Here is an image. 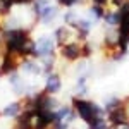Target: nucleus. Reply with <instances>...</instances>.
<instances>
[{
  "mask_svg": "<svg viewBox=\"0 0 129 129\" xmlns=\"http://www.w3.org/2000/svg\"><path fill=\"white\" fill-rule=\"evenodd\" d=\"M72 109L76 110V114H78L86 124H91L93 120L105 117V109H100L96 103L88 102V100L81 98V96L72 100Z\"/></svg>",
  "mask_w": 129,
  "mask_h": 129,
  "instance_id": "1",
  "label": "nucleus"
},
{
  "mask_svg": "<svg viewBox=\"0 0 129 129\" xmlns=\"http://www.w3.org/2000/svg\"><path fill=\"white\" fill-rule=\"evenodd\" d=\"M28 38H29V29H24V28L2 31V43L5 47V52H10V53H17Z\"/></svg>",
  "mask_w": 129,
  "mask_h": 129,
  "instance_id": "2",
  "label": "nucleus"
},
{
  "mask_svg": "<svg viewBox=\"0 0 129 129\" xmlns=\"http://www.w3.org/2000/svg\"><path fill=\"white\" fill-rule=\"evenodd\" d=\"M60 55L69 62H74L79 57H83V43L78 41H72V43H66L60 47Z\"/></svg>",
  "mask_w": 129,
  "mask_h": 129,
  "instance_id": "3",
  "label": "nucleus"
},
{
  "mask_svg": "<svg viewBox=\"0 0 129 129\" xmlns=\"http://www.w3.org/2000/svg\"><path fill=\"white\" fill-rule=\"evenodd\" d=\"M52 53H55V52H53V40L50 36H41V38H38V41H35V55L33 57L43 59Z\"/></svg>",
  "mask_w": 129,
  "mask_h": 129,
  "instance_id": "4",
  "label": "nucleus"
},
{
  "mask_svg": "<svg viewBox=\"0 0 129 129\" xmlns=\"http://www.w3.org/2000/svg\"><path fill=\"white\" fill-rule=\"evenodd\" d=\"M53 38H55V41H57V45H66V43H72L74 40H79L78 38V31L71 29L69 26H60V28H57L55 29V33H53Z\"/></svg>",
  "mask_w": 129,
  "mask_h": 129,
  "instance_id": "5",
  "label": "nucleus"
},
{
  "mask_svg": "<svg viewBox=\"0 0 129 129\" xmlns=\"http://www.w3.org/2000/svg\"><path fill=\"white\" fill-rule=\"evenodd\" d=\"M60 88H62V79L57 72H52L47 76V83H45V91L50 93V95H55L59 93Z\"/></svg>",
  "mask_w": 129,
  "mask_h": 129,
  "instance_id": "6",
  "label": "nucleus"
},
{
  "mask_svg": "<svg viewBox=\"0 0 129 129\" xmlns=\"http://www.w3.org/2000/svg\"><path fill=\"white\" fill-rule=\"evenodd\" d=\"M57 14H59V7L57 5H47L45 9L41 10V14L38 16L40 17L41 22H45V24H52L53 21H55V17H57Z\"/></svg>",
  "mask_w": 129,
  "mask_h": 129,
  "instance_id": "7",
  "label": "nucleus"
},
{
  "mask_svg": "<svg viewBox=\"0 0 129 129\" xmlns=\"http://www.w3.org/2000/svg\"><path fill=\"white\" fill-rule=\"evenodd\" d=\"M21 112H22V103H21V102H10L9 105L2 110L0 115L5 117V119H16Z\"/></svg>",
  "mask_w": 129,
  "mask_h": 129,
  "instance_id": "8",
  "label": "nucleus"
},
{
  "mask_svg": "<svg viewBox=\"0 0 129 129\" xmlns=\"http://www.w3.org/2000/svg\"><path fill=\"white\" fill-rule=\"evenodd\" d=\"M21 67L24 72H28V74H33V76H40L41 72H43V66H40L36 60H26L21 64Z\"/></svg>",
  "mask_w": 129,
  "mask_h": 129,
  "instance_id": "9",
  "label": "nucleus"
},
{
  "mask_svg": "<svg viewBox=\"0 0 129 129\" xmlns=\"http://www.w3.org/2000/svg\"><path fill=\"white\" fill-rule=\"evenodd\" d=\"M107 117H109V122L112 124V126H119V124H122V122H127V120H129L122 107L117 109V110H114V112H110Z\"/></svg>",
  "mask_w": 129,
  "mask_h": 129,
  "instance_id": "10",
  "label": "nucleus"
},
{
  "mask_svg": "<svg viewBox=\"0 0 129 129\" xmlns=\"http://www.w3.org/2000/svg\"><path fill=\"white\" fill-rule=\"evenodd\" d=\"M122 107V100L119 98H110V100H105V112L110 114V112H114V110H117Z\"/></svg>",
  "mask_w": 129,
  "mask_h": 129,
  "instance_id": "11",
  "label": "nucleus"
},
{
  "mask_svg": "<svg viewBox=\"0 0 129 129\" xmlns=\"http://www.w3.org/2000/svg\"><path fill=\"white\" fill-rule=\"evenodd\" d=\"M14 5L12 0H0V16H7Z\"/></svg>",
  "mask_w": 129,
  "mask_h": 129,
  "instance_id": "12",
  "label": "nucleus"
},
{
  "mask_svg": "<svg viewBox=\"0 0 129 129\" xmlns=\"http://www.w3.org/2000/svg\"><path fill=\"white\" fill-rule=\"evenodd\" d=\"M79 19L78 17V14L74 12V10H67L66 14H64V21H66V24H69V26H74V22Z\"/></svg>",
  "mask_w": 129,
  "mask_h": 129,
  "instance_id": "13",
  "label": "nucleus"
},
{
  "mask_svg": "<svg viewBox=\"0 0 129 129\" xmlns=\"http://www.w3.org/2000/svg\"><path fill=\"white\" fill-rule=\"evenodd\" d=\"M107 122H105V117H102V119H96L93 120L91 124H88V129H107Z\"/></svg>",
  "mask_w": 129,
  "mask_h": 129,
  "instance_id": "14",
  "label": "nucleus"
},
{
  "mask_svg": "<svg viewBox=\"0 0 129 129\" xmlns=\"http://www.w3.org/2000/svg\"><path fill=\"white\" fill-rule=\"evenodd\" d=\"M60 5H64V7H72V5H76L79 0H57Z\"/></svg>",
  "mask_w": 129,
  "mask_h": 129,
  "instance_id": "15",
  "label": "nucleus"
},
{
  "mask_svg": "<svg viewBox=\"0 0 129 129\" xmlns=\"http://www.w3.org/2000/svg\"><path fill=\"white\" fill-rule=\"evenodd\" d=\"M122 109H124V112H126V115H127V119H129V98L122 100Z\"/></svg>",
  "mask_w": 129,
  "mask_h": 129,
  "instance_id": "16",
  "label": "nucleus"
},
{
  "mask_svg": "<svg viewBox=\"0 0 129 129\" xmlns=\"http://www.w3.org/2000/svg\"><path fill=\"white\" fill-rule=\"evenodd\" d=\"M2 29H4V28H2V22H0V31H2Z\"/></svg>",
  "mask_w": 129,
  "mask_h": 129,
  "instance_id": "17",
  "label": "nucleus"
},
{
  "mask_svg": "<svg viewBox=\"0 0 129 129\" xmlns=\"http://www.w3.org/2000/svg\"><path fill=\"white\" fill-rule=\"evenodd\" d=\"M14 129H16V127H14Z\"/></svg>",
  "mask_w": 129,
  "mask_h": 129,
  "instance_id": "18",
  "label": "nucleus"
}]
</instances>
